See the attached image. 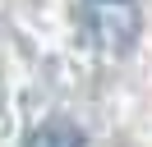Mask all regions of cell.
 <instances>
[{"instance_id": "6da1fadb", "label": "cell", "mask_w": 152, "mask_h": 147, "mask_svg": "<svg viewBox=\"0 0 152 147\" xmlns=\"http://www.w3.org/2000/svg\"><path fill=\"white\" fill-rule=\"evenodd\" d=\"M23 147H83V133H78L74 124H60V119H46V124H37L28 133V143Z\"/></svg>"}]
</instances>
